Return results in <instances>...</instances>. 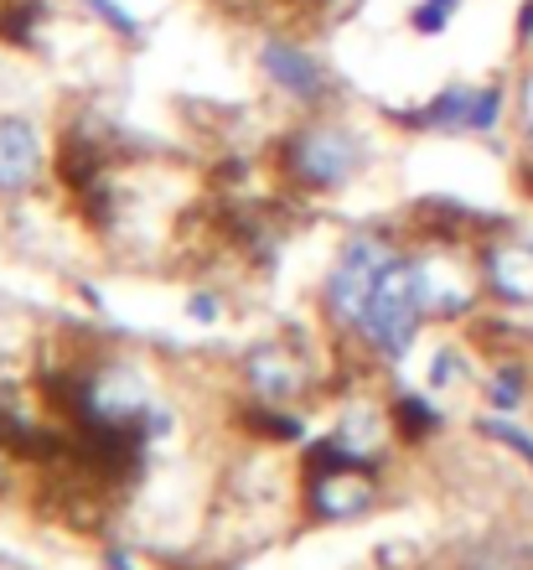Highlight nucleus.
I'll use <instances>...</instances> for the list:
<instances>
[{"label": "nucleus", "mask_w": 533, "mask_h": 570, "mask_svg": "<svg viewBox=\"0 0 533 570\" xmlns=\"http://www.w3.org/2000/svg\"><path fill=\"white\" fill-rule=\"evenodd\" d=\"M492 275H497V285H503L513 301H533V249H523V244L497 249V255H492Z\"/></svg>", "instance_id": "obj_4"}, {"label": "nucleus", "mask_w": 533, "mask_h": 570, "mask_svg": "<svg viewBox=\"0 0 533 570\" xmlns=\"http://www.w3.org/2000/svg\"><path fill=\"white\" fill-rule=\"evenodd\" d=\"M259 68H265L269 83H280L290 99H306V105H312V99H322V94H326L322 62H316L312 52H300L296 42H280V37H275V42H265V47H259Z\"/></svg>", "instance_id": "obj_3"}, {"label": "nucleus", "mask_w": 533, "mask_h": 570, "mask_svg": "<svg viewBox=\"0 0 533 570\" xmlns=\"http://www.w3.org/2000/svg\"><path fill=\"white\" fill-rule=\"evenodd\" d=\"M357 161H363V146L347 130H337V125H312V130H300L290 140V171H296V181L322 187V193L326 187H342L357 171Z\"/></svg>", "instance_id": "obj_1"}, {"label": "nucleus", "mask_w": 533, "mask_h": 570, "mask_svg": "<svg viewBox=\"0 0 533 570\" xmlns=\"http://www.w3.org/2000/svg\"><path fill=\"white\" fill-rule=\"evenodd\" d=\"M519 125H523V136L533 140V68L523 73V83H519Z\"/></svg>", "instance_id": "obj_5"}, {"label": "nucleus", "mask_w": 533, "mask_h": 570, "mask_svg": "<svg viewBox=\"0 0 533 570\" xmlns=\"http://www.w3.org/2000/svg\"><path fill=\"white\" fill-rule=\"evenodd\" d=\"M42 136H37V125L16 120V115H6L0 120V193H27L31 181L42 177Z\"/></svg>", "instance_id": "obj_2"}]
</instances>
